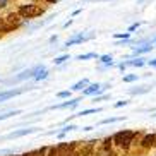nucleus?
Returning a JSON list of instances; mask_svg holds the SVG:
<instances>
[{
  "mask_svg": "<svg viewBox=\"0 0 156 156\" xmlns=\"http://www.w3.org/2000/svg\"><path fill=\"white\" fill-rule=\"evenodd\" d=\"M136 134L137 132H130V130H122V132H117L112 137V141H115L117 144H120V146L124 147V149H127L129 144L134 141V137H136Z\"/></svg>",
  "mask_w": 156,
  "mask_h": 156,
  "instance_id": "nucleus-1",
  "label": "nucleus"
},
{
  "mask_svg": "<svg viewBox=\"0 0 156 156\" xmlns=\"http://www.w3.org/2000/svg\"><path fill=\"white\" fill-rule=\"evenodd\" d=\"M19 14L23 16L26 19H31V17H38V16L43 14V9L41 7H38V5H21V9H19Z\"/></svg>",
  "mask_w": 156,
  "mask_h": 156,
  "instance_id": "nucleus-2",
  "label": "nucleus"
},
{
  "mask_svg": "<svg viewBox=\"0 0 156 156\" xmlns=\"http://www.w3.org/2000/svg\"><path fill=\"white\" fill-rule=\"evenodd\" d=\"M74 146L76 144H67V142H62V144H58V147H57V156H69L70 153H72Z\"/></svg>",
  "mask_w": 156,
  "mask_h": 156,
  "instance_id": "nucleus-3",
  "label": "nucleus"
},
{
  "mask_svg": "<svg viewBox=\"0 0 156 156\" xmlns=\"http://www.w3.org/2000/svg\"><path fill=\"white\" fill-rule=\"evenodd\" d=\"M5 21H7L12 28H17L19 24H21V14H14V12H12V14H9L5 17Z\"/></svg>",
  "mask_w": 156,
  "mask_h": 156,
  "instance_id": "nucleus-4",
  "label": "nucleus"
},
{
  "mask_svg": "<svg viewBox=\"0 0 156 156\" xmlns=\"http://www.w3.org/2000/svg\"><path fill=\"white\" fill-rule=\"evenodd\" d=\"M34 130H36V129H23V130H16V132L9 134V136H7V139H14V137H23V136H28V134L34 132Z\"/></svg>",
  "mask_w": 156,
  "mask_h": 156,
  "instance_id": "nucleus-5",
  "label": "nucleus"
},
{
  "mask_svg": "<svg viewBox=\"0 0 156 156\" xmlns=\"http://www.w3.org/2000/svg\"><path fill=\"white\" fill-rule=\"evenodd\" d=\"M154 142H156V136L154 134H149V136H146V137L141 141V146L142 147H151Z\"/></svg>",
  "mask_w": 156,
  "mask_h": 156,
  "instance_id": "nucleus-6",
  "label": "nucleus"
},
{
  "mask_svg": "<svg viewBox=\"0 0 156 156\" xmlns=\"http://www.w3.org/2000/svg\"><path fill=\"white\" fill-rule=\"evenodd\" d=\"M24 89H16V91H7V93H0V101H4V100H9V98H14L17 96V94H21Z\"/></svg>",
  "mask_w": 156,
  "mask_h": 156,
  "instance_id": "nucleus-7",
  "label": "nucleus"
},
{
  "mask_svg": "<svg viewBox=\"0 0 156 156\" xmlns=\"http://www.w3.org/2000/svg\"><path fill=\"white\" fill-rule=\"evenodd\" d=\"M12 29H14V28H12L5 19H0V33H10Z\"/></svg>",
  "mask_w": 156,
  "mask_h": 156,
  "instance_id": "nucleus-8",
  "label": "nucleus"
},
{
  "mask_svg": "<svg viewBox=\"0 0 156 156\" xmlns=\"http://www.w3.org/2000/svg\"><path fill=\"white\" fill-rule=\"evenodd\" d=\"M87 84H89V81H87V79H83V81H79L77 84H74L72 89H74V91H81V89H83V87H86Z\"/></svg>",
  "mask_w": 156,
  "mask_h": 156,
  "instance_id": "nucleus-9",
  "label": "nucleus"
},
{
  "mask_svg": "<svg viewBox=\"0 0 156 156\" xmlns=\"http://www.w3.org/2000/svg\"><path fill=\"white\" fill-rule=\"evenodd\" d=\"M98 89H100V84H91L87 89H84V94H94L98 93Z\"/></svg>",
  "mask_w": 156,
  "mask_h": 156,
  "instance_id": "nucleus-10",
  "label": "nucleus"
},
{
  "mask_svg": "<svg viewBox=\"0 0 156 156\" xmlns=\"http://www.w3.org/2000/svg\"><path fill=\"white\" fill-rule=\"evenodd\" d=\"M81 100H72V101H67V103H62V105H57L53 108H67V106H76Z\"/></svg>",
  "mask_w": 156,
  "mask_h": 156,
  "instance_id": "nucleus-11",
  "label": "nucleus"
},
{
  "mask_svg": "<svg viewBox=\"0 0 156 156\" xmlns=\"http://www.w3.org/2000/svg\"><path fill=\"white\" fill-rule=\"evenodd\" d=\"M124 120V117H112V119H105V120H101L100 124H113V122H122Z\"/></svg>",
  "mask_w": 156,
  "mask_h": 156,
  "instance_id": "nucleus-12",
  "label": "nucleus"
},
{
  "mask_svg": "<svg viewBox=\"0 0 156 156\" xmlns=\"http://www.w3.org/2000/svg\"><path fill=\"white\" fill-rule=\"evenodd\" d=\"M96 112H101V108H91V110H83L81 113H77L76 117H83V115H89V113H96Z\"/></svg>",
  "mask_w": 156,
  "mask_h": 156,
  "instance_id": "nucleus-13",
  "label": "nucleus"
},
{
  "mask_svg": "<svg viewBox=\"0 0 156 156\" xmlns=\"http://www.w3.org/2000/svg\"><path fill=\"white\" fill-rule=\"evenodd\" d=\"M149 91V87H139V89H132V94H144V93H147Z\"/></svg>",
  "mask_w": 156,
  "mask_h": 156,
  "instance_id": "nucleus-14",
  "label": "nucleus"
},
{
  "mask_svg": "<svg viewBox=\"0 0 156 156\" xmlns=\"http://www.w3.org/2000/svg\"><path fill=\"white\" fill-rule=\"evenodd\" d=\"M94 57H98L96 53H84V55H79L77 60H86V58H94Z\"/></svg>",
  "mask_w": 156,
  "mask_h": 156,
  "instance_id": "nucleus-15",
  "label": "nucleus"
},
{
  "mask_svg": "<svg viewBox=\"0 0 156 156\" xmlns=\"http://www.w3.org/2000/svg\"><path fill=\"white\" fill-rule=\"evenodd\" d=\"M91 153H93V146L89 144V146H86V147L83 149V151H81V154H83V156H89Z\"/></svg>",
  "mask_w": 156,
  "mask_h": 156,
  "instance_id": "nucleus-16",
  "label": "nucleus"
},
{
  "mask_svg": "<svg viewBox=\"0 0 156 156\" xmlns=\"http://www.w3.org/2000/svg\"><path fill=\"white\" fill-rule=\"evenodd\" d=\"M48 151L46 147H41V149H38V151H33L31 153V156H45V153Z\"/></svg>",
  "mask_w": 156,
  "mask_h": 156,
  "instance_id": "nucleus-17",
  "label": "nucleus"
},
{
  "mask_svg": "<svg viewBox=\"0 0 156 156\" xmlns=\"http://www.w3.org/2000/svg\"><path fill=\"white\" fill-rule=\"evenodd\" d=\"M65 60H69V55H62V57H58V58H55V64H62Z\"/></svg>",
  "mask_w": 156,
  "mask_h": 156,
  "instance_id": "nucleus-18",
  "label": "nucleus"
},
{
  "mask_svg": "<svg viewBox=\"0 0 156 156\" xmlns=\"http://www.w3.org/2000/svg\"><path fill=\"white\" fill-rule=\"evenodd\" d=\"M151 50V46H142V48H137L136 50V53H146V51Z\"/></svg>",
  "mask_w": 156,
  "mask_h": 156,
  "instance_id": "nucleus-19",
  "label": "nucleus"
},
{
  "mask_svg": "<svg viewBox=\"0 0 156 156\" xmlns=\"http://www.w3.org/2000/svg\"><path fill=\"white\" fill-rule=\"evenodd\" d=\"M12 115H19V112H10V113L0 115V120H4V119H9V117H12Z\"/></svg>",
  "mask_w": 156,
  "mask_h": 156,
  "instance_id": "nucleus-20",
  "label": "nucleus"
},
{
  "mask_svg": "<svg viewBox=\"0 0 156 156\" xmlns=\"http://www.w3.org/2000/svg\"><path fill=\"white\" fill-rule=\"evenodd\" d=\"M136 79H137V76H125L124 81L125 83H132V81H136Z\"/></svg>",
  "mask_w": 156,
  "mask_h": 156,
  "instance_id": "nucleus-21",
  "label": "nucleus"
},
{
  "mask_svg": "<svg viewBox=\"0 0 156 156\" xmlns=\"http://www.w3.org/2000/svg\"><path fill=\"white\" fill-rule=\"evenodd\" d=\"M46 76H48V72H46V70H43L41 74H38V76H36V79H38V81H41V79L46 77Z\"/></svg>",
  "mask_w": 156,
  "mask_h": 156,
  "instance_id": "nucleus-22",
  "label": "nucleus"
},
{
  "mask_svg": "<svg viewBox=\"0 0 156 156\" xmlns=\"http://www.w3.org/2000/svg\"><path fill=\"white\" fill-rule=\"evenodd\" d=\"M70 96V91H62L58 93V98H69Z\"/></svg>",
  "mask_w": 156,
  "mask_h": 156,
  "instance_id": "nucleus-23",
  "label": "nucleus"
},
{
  "mask_svg": "<svg viewBox=\"0 0 156 156\" xmlns=\"http://www.w3.org/2000/svg\"><path fill=\"white\" fill-rule=\"evenodd\" d=\"M101 62H106V64H110V65H112V57H108V55L101 57Z\"/></svg>",
  "mask_w": 156,
  "mask_h": 156,
  "instance_id": "nucleus-24",
  "label": "nucleus"
},
{
  "mask_svg": "<svg viewBox=\"0 0 156 156\" xmlns=\"http://www.w3.org/2000/svg\"><path fill=\"white\" fill-rule=\"evenodd\" d=\"M48 156H57V149H55V147H48Z\"/></svg>",
  "mask_w": 156,
  "mask_h": 156,
  "instance_id": "nucleus-25",
  "label": "nucleus"
},
{
  "mask_svg": "<svg viewBox=\"0 0 156 156\" xmlns=\"http://www.w3.org/2000/svg\"><path fill=\"white\" fill-rule=\"evenodd\" d=\"M117 38H129V33H119V34H115Z\"/></svg>",
  "mask_w": 156,
  "mask_h": 156,
  "instance_id": "nucleus-26",
  "label": "nucleus"
},
{
  "mask_svg": "<svg viewBox=\"0 0 156 156\" xmlns=\"http://www.w3.org/2000/svg\"><path fill=\"white\" fill-rule=\"evenodd\" d=\"M129 101H119V103H115V108H119V106H124V105H127Z\"/></svg>",
  "mask_w": 156,
  "mask_h": 156,
  "instance_id": "nucleus-27",
  "label": "nucleus"
},
{
  "mask_svg": "<svg viewBox=\"0 0 156 156\" xmlns=\"http://www.w3.org/2000/svg\"><path fill=\"white\" fill-rule=\"evenodd\" d=\"M110 144H112V139L108 137V139L105 141V149H108V147H110Z\"/></svg>",
  "mask_w": 156,
  "mask_h": 156,
  "instance_id": "nucleus-28",
  "label": "nucleus"
},
{
  "mask_svg": "<svg viewBox=\"0 0 156 156\" xmlns=\"http://www.w3.org/2000/svg\"><path fill=\"white\" fill-rule=\"evenodd\" d=\"M149 65H153V67H156V60H149Z\"/></svg>",
  "mask_w": 156,
  "mask_h": 156,
  "instance_id": "nucleus-29",
  "label": "nucleus"
},
{
  "mask_svg": "<svg viewBox=\"0 0 156 156\" xmlns=\"http://www.w3.org/2000/svg\"><path fill=\"white\" fill-rule=\"evenodd\" d=\"M46 2H50V4H55L57 0H46Z\"/></svg>",
  "mask_w": 156,
  "mask_h": 156,
  "instance_id": "nucleus-30",
  "label": "nucleus"
},
{
  "mask_svg": "<svg viewBox=\"0 0 156 156\" xmlns=\"http://www.w3.org/2000/svg\"><path fill=\"white\" fill-rule=\"evenodd\" d=\"M110 156H115V154H113V153H112V154H110Z\"/></svg>",
  "mask_w": 156,
  "mask_h": 156,
  "instance_id": "nucleus-31",
  "label": "nucleus"
}]
</instances>
